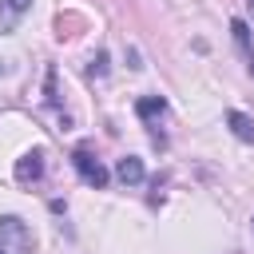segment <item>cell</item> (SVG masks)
Here are the masks:
<instances>
[{
    "label": "cell",
    "instance_id": "cell-1",
    "mask_svg": "<svg viewBox=\"0 0 254 254\" xmlns=\"http://www.w3.org/2000/svg\"><path fill=\"white\" fill-rule=\"evenodd\" d=\"M28 250H32V230L16 214H4L0 218V254H28Z\"/></svg>",
    "mask_w": 254,
    "mask_h": 254
},
{
    "label": "cell",
    "instance_id": "cell-2",
    "mask_svg": "<svg viewBox=\"0 0 254 254\" xmlns=\"http://www.w3.org/2000/svg\"><path fill=\"white\" fill-rule=\"evenodd\" d=\"M71 167H75V175H79L87 187H95V190H103V187H107V167H103L91 151H83V147H79V151H71Z\"/></svg>",
    "mask_w": 254,
    "mask_h": 254
},
{
    "label": "cell",
    "instance_id": "cell-3",
    "mask_svg": "<svg viewBox=\"0 0 254 254\" xmlns=\"http://www.w3.org/2000/svg\"><path fill=\"white\" fill-rule=\"evenodd\" d=\"M40 175H44V151H28V155L16 159V179L20 183H36Z\"/></svg>",
    "mask_w": 254,
    "mask_h": 254
},
{
    "label": "cell",
    "instance_id": "cell-4",
    "mask_svg": "<svg viewBox=\"0 0 254 254\" xmlns=\"http://www.w3.org/2000/svg\"><path fill=\"white\" fill-rule=\"evenodd\" d=\"M28 8H32V0H0V32H16V24Z\"/></svg>",
    "mask_w": 254,
    "mask_h": 254
},
{
    "label": "cell",
    "instance_id": "cell-5",
    "mask_svg": "<svg viewBox=\"0 0 254 254\" xmlns=\"http://www.w3.org/2000/svg\"><path fill=\"white\" fill-rule=\"evenodd\" d=\"M115 175L123 179V183H143V159H135V155H127V159H119V167H115Z\"/></svg>",
    "mask_w": 254,
    "mask_h": 254
},
{
    "label": "cell",
    "instance_id": "cell-6",
    "mask_svg": "<svg viewBox=\"0 0 254 254\" xmlns=\"http://www.w3.org/2000/svg\"><path fill=\"white\" fill-rule=\"evenodd\" d=\"M226 123H230L234 139H242V143H254V123H250L242 111H230V115H226Z\"/></svg>",
    "mask_w": 254,
    "mask_h": 254
},
{
    "label": "cell",
    "instance_id": "cell-7",
    "mask_svg": "<svg viewBox=\"0 0 254 254\" xmlns=\"http://www.w3.org/2000/svg\"><path fill=\"white\" fill-rule=\"evenodd\" d=\"M135 111H139V119H155V115L167 111V99H163V95H143V99L135 103Z\"/></svg>",
    "mask_w": 254,
    "mask_h": 254
},
{
    "label": "cell",
    "instance_id": "cell-8",
    "mask_svg": "<svg viewBox=\"0 0 254 254\" xmlns=\"http://www.w3.org/2000/svg\"><path fill=\"white\" fill-rule=\"evenodd\" d=\"M230 32H234V40H238V48L246 52V64H254V52H250V28H246L242 20H234V24H230Z\"/></svg>",
    "mask_w": 254,
    "mask_h": 254
}]
</instances>
